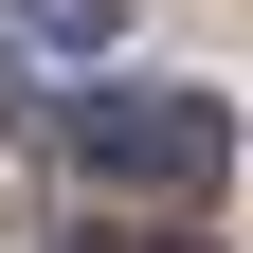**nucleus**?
<instances>
[{"mask_svg": "<svg viewBox=\"0 0 253 253\" xmlns=\"http://www.w3.org/2000/svg\"><path fill=\"white\" fill-rule=\"evenodd\" d=\"M109 18H126V0H37V37H73V54L109 37Z\"/></svg>", "mask_w": 253, "mask_h": 253, "instance_id": "obj_2", "label": "nucleus"}, {"mask_svg": "<svg viewBox=\"0 0 253 253\" xmlns=\"http://www.w3.org/2000/svg\"><path fill=\"white\" fill-rule=\"evenodd\" d=\"M109 253H199V235H109Z\"/></svg>", "mask_w": 253, "mask_h": 253, "instance_id": "obj_3", "label": "nucleus"}, {"mask_svg": "<svg viewBox=\"0 0 253 253\" xmlns=\"http://www.w3.org/2000/svg\"><path fill=\"white\" fill-rule=\"evenodd\" d=\"M73 163L126 199H199L235 163V126H217V90H73Z\"/></svg>", "mask_w": 253, "mask_h": 253, "instance_id": "obj_1", "label": "nucleus"}]
</instances>
